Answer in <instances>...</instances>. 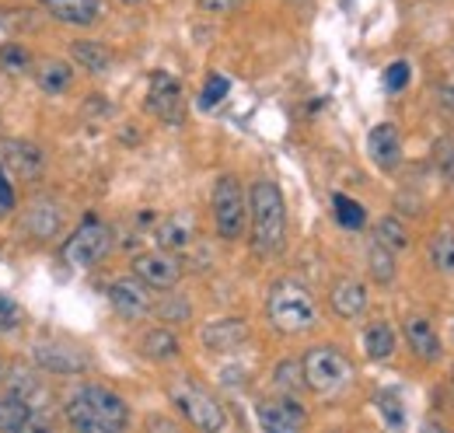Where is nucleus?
<instances>
[{"label": "nucleus", "instance_id": "obj_17", "mask_svg": "<svg viewBox=\"0 0 454 433\" xmlns=\"http://www.w3.org/2000/svg\"><path fill=\"white\" fill-rule=\"evenodd\" d=\"M39 4L59 25H74V28H88L102 18V0H39Z\"/></svg>", "mask_w": 454, "mask_h": 433}, {"label": "nucleus", "instance_id": "obj_41", "mask_svg": "<svg viewBox=\"0 0 454 433\" xmlns=\"http://www.w3.org/2000/svg\"><path fill=\"white\" fill-rule=\"evenodd\" d=\"M451 384H454V371H451Z\"/></svg>", "mask_w": 454, "mask_h": 433}, {"label": "nucleus", "instance_id": "obj_12", "mask_svg": "<svg viewBox=\"0 0 454 433\" xmlns=\"http://www.w3.org/2000/svg\"><path fill=\"white\" fill-rule=\"evenodd\" d=\"M133 276L144 279L151 290H171L182 279V266L171 252L158 248V252H144L133 259Z\"/></svg>", "mask_w": 454, "mask_h": 433}, {"label": "nucleus", "instance_id": "obj_11", "mask_svg": "<svg viewBox=\"0 0 454 433\" xmlns=\"http://www.w3.org/2000/svg\"><path fill=\"white\" fill-rule=\"evenodd\" d=\"M255 420L270 433H294L308 423V413L294 395H280V398H262L255 405Z\"/></svg>", "mask_w": 454, "mask_h": 433}, {"label": "nucleus", "instance_id": "obj_33", "mask_svg": "<svg viewBox=\"0 0 454 433\" xmlns=\"http://www.w3.org/2000/svg\"><path fill=\"white\" fill-rule=\"evenodd\" d=\"M434 164L444 178H454V137H441L434 144Z\"/></svg>", "mask_w": 454, "mask_h": 433}, {"label": "nucleus", "instance_id": "obj_1", "mask_svg": "<svg viewBox=\"0 0 454 433\" xmlns=\"http://www.w3.org/2000/svg\"><path fill=\"white\" fill-rule=\"evenodd\" d=\"M63 416L74 430L84 433H119L126 430L129 423V405L122 395H115L113 388H102V384H81L67 405H63Z\"/></svg>", "mask_w": 454, "mask_h": 433}, {"label": "nucleus", "instance_id": "obj_14", "mask_svg": "<svg viewBox=\"0 0 454 433\" xmlns=\"http://www.w3.org/2000/svg\"><path fill=\"white\" fill-rule=\"evenodd\" d=\"M248 339V322L245 319H217L200 328V342L210 353H234Z\"/></svg>", "mask_w": 454, "mask_h": 433}, {"label": "nucleus", "instance_id": "obj_4", "mask_svg": "<svg viewBox=\"0 0 454 433\" xmlns=\"http://www.w3.org/2000/svg\"><path fill=\"white\" fill-rule=\"evenodd\" d=\"M301 367H304V384L311 391H318V395H336L353 378V364L342 357L336 346H311L304 353Z\"/></svg>", "mask_w": 454, "mask_h": 433}, {"label": "nucleus", "instance_id": "obj_8", "mask_svg": "<svg viewBox=\"0 0 454 433\" xmlns=\"http://www.w3.org/2000/svg\"><path fill=\"white\" fill-rule=\"evenodd\" d=\"M147 108L168 122V126H178L185 119V91L182 84L171 77L168 70H154L151 74V88H147Z\"/></svg>", "mask_w": 454, "mask_h": 433}, {"label": "nucleus", "instance_id": "obj_42", "mask_svg": "<svg viewBox=\"0 0 454 433\" xmlns=\"http://www.w3.org/2000/svg\"><path fill=\"white\" fill-rule=\"evenodd\" d=\"M0 378H4V374H0Z\"/></svg>", "mask_w": 454, "mask_h": 433}, {"label": "nucleus", "instance_id": "obj_34", "mask_svg": "<svg viewBox=\"0 0 454 433\" xmlns=\"http://www.w3.org/2000/svg\"><path fill=\"white\" fill-rule=\"evenodd\" d=\"M18 325H21V308H18L11 297H4V294H0V335L14 332Z\"/></svg>", "mask_w": 454, "mask_h": 433}, {"label": "nucleus", "instance_id": "obj_40", "mask_svg": "<svg viewBox=\"0 0 454 433\" xmlns=\"http://www.w3.org/2000/svg\"><path fill=\"white\" fill-rule=\"evenodd\" d=\"M122 4H140V0H122Z\"/></svg>", "mask_w": 454, "mask_h": 433}, {"label": "nucleus", "instance_id": "obj_18", "mask_svg": "<svg viewBox=\"0 0 454 433\" xmlns=\"http://www.w3.org/2000/svg\"><path fill=\"white\" fill-rule=\"evenodd\" d=\"M402 332H405V342H409V350H412L419 360H427V364L441 360V339H437L434 325L427 322L423 315H409V319L402 322Z\"/></svg>", "mask_w": 454, "mask_h": 433}, {"label": "nucleus", "instance_id": "obj_30", "mask_svg": "<svg viewBox=\"0 0 454 433\" xmlns=\"http://www.w3.org/2000/svg\"><path fill=\"white\" fill-rule=\"evenodd\" d=\"M333 207H336V220H340L342 227H349V231H360V227L367 224V210H364L356 200L342 196V193L333 196Z\"/></svg>", "mask_w": 454, "mask_h": 433}, {"label": "nucleus", "instance_id": "obj_27", "mask_svg": "<svg viewBox=\"0 0 454 433\" xmlns=\"http://www.w3.org/2000/svg\"><path fill=\"white\" fill-rule=\"evenodd\" d=\"M374 241H381L392 252H402V248H409V227L398 216H381L374 227Z\"/></svg>", "mask_w": 454, "mask_h": 433}, {"label": "nucleus", "instance_id": "obj_9", "mask_svg": "<svg viewBox=\"0 0 454 433\" xmlns=\"http://www.w3.org/2000/svg\"><path fill=\"white\" fill-rule=\"evenodd\" d=\"M109 304L115 308L119 319L126 322H137V319H147L154 311V297H151V287L137 276H119L113 287H109Z\"/></svg>", "mask_w": 454, "mask_h": 433}, {"label": "nucleus", "instance_id": "obj_22", "mask_svg": "<svg viewBox=\"0 0 454 433\" xmlns=\"http://www.w3.org/2000/svg\"><path fill=\"white\" fill-rule=\"evenodd\" d=\"M140 353H144L147 360L165 364V360H175V357L182 353V342H178V335H175L171 328H151V332H144V339H140Z\"/></svg>", "mask_w": 454, "mask_h": 433}, {"label": "nucleus", "instance_id": "obj_13", "mask_svg": "<svg viewBox=\"0 0 454 433\" xmlns=\"http://www.w3.org/2000/svg\"><path fill=\"white\" fill-rule=\"evenodd\" d=\"M0 168L11 175V178H39L43 175V151L28 140H4L0 144Z\"/></svg>", "mask_w": 454, "mask_h": 433}, {"label": "nucleus", "instance_id": "obj_3", "mask_svg": "<svg viewBox=\"0 0 454 433\" xmlns=\"http://www.w3.org/2000/svg\"><path fill=\"white\" fill-rule=\"evenodd\" d=\"M266 315L270 325L284 335H301V332H311L318 325V304L311 297V290L297 279H277L270 287V297H266Z\"/></svg>", "mask_w": 454, "mask_h": 433}, {"label": "nucleus", "instance_id": "obj_10", "mask_svg": "<svg viewBox=\"0 0 454 433\" xmlns=\"http://www.w3.org/2000/svg\"><path fill=\"white\" fill-rule=\"evenodd\" d=\"M32 360L46 371V374H84L91 367V360L84 357V350L70 346V342H57V339H43L32 346Z\"/></svg>", "mask_w": 454, "mask_h": 433}, {"label": "nucleus", "instance_id": "obj_20", "mask_svg": "<svg viewBox=\"0 0 454 433\" xmlns=\"http://www.w3.org/2000/svg\"><path fill=\"white\" fill-rule=\"evenodd\" d=\"M32 427H39L35 405H32L25 395H18V391L4 395V398H0V430L18 433V430H32Z\"/></svg>", "mask_w": 454, "mask_h": 433}, {"label": "nucleus", "instance_id": "obj_31", "mask_svg": "<svg viewBox=\"0 0 454 433\" xmlns=\"http://www.w3.org/2000/svg\"><path fill=\"white\" fill-rule=\"evenodd\" d=\"M378 413L385 416V423L392 427V430H398V427H405V409H402V402H398V395H392V391H381L378 398Z\"/></svg>", "mask_w": 454, "mask_h": 433}, {"label": "nucleus", "instance_id": "obj_29", "mask_svg": "<svg viewBox=\"0 0 454 433\" xmlns=\"http://www.w3.org/2000/svg\"><path fill=\"white\" fill-rule=\"evenodd\" d=\"M273 384H277V391H284V395H297V391L304 388V367H301V360H284V364H277Z\"/></svg>", "mask_w": 454, "mask_h": 433}, {"label": "nucleus", "instance_id": "obj_16", "mask_svg": "<svg viewBox=\"0 0 454 433\" xmlns=\"http://www.w3.org/2000/svg\"><path fill=\"white\" fill-rule=\"evenodd\" d=\"M21 224H25V231H28L32 238H39V241L53 238V234L59 231V224H63L59 203L57 200H50V196H35V200L28 203V210L21 214Z\"/></svg>", "mask_w": 454, "mask_h": 433}, {"label": "nucleus", "instance_id": "obj_15", "mask_svg": "<svg viewBox=\"0 0 454 433\" xmlns=\"http://www.w3.org/2000/svg\"><path fill=\"white\" fill-rule=\"evenodd\" d=\"M367 154L381 171H395L402 164V137H398L395 122H378L367 137Z\"/></svg>", "mask_w": 454, "mask_h": 433}, {"label": "nucleus", "instance_id": "obj_36", "mask_svg": "<svg viewBox=\"0 0 454 433\" xmlns=\"http://www.w3.org/2000/svg\"><path fill=\"white\" fill-rule=\"evenodd\" d=\"M0 63H4L11 74H14V70H25V67H28V53H25L21 46H4V50H0Z\"/></svg>", "mask_w": 454, "mask_h": 433}, {"label": "nucleus", "instance_id": "obj_37", "mask_svg": "<svg viewBox=\"0 0 454 433\" xmlns=\"http://www.w3.org/2000/svg\"><path fill=\"white\" fill-rule=\"evenodd\" d=\"M14 207V185H11V175L0 168V210H11Z\"/></svg>", "mask_w": 454, "mask_h": 433}, {"label": "nucleus", "instance_id": "obj_19", "mask_svg": "<svg viewBox=\"0 0 454 433\" xmlns=\"http://www.w3.org/2000/svg\"><path fill=\"white\" fill-rule=\"evenodd\" d=\"M329 304H333V311L340 319L353 322V319H360L367 311V287L360 279H340V283H333Z\"/></svg>", "mask_w": 454, "mask_h": 433}, {"label": "nucleus", "instance_id": "obj_23", "mask_svg": "<svg viewBox=\"0 0 454 433\" xmlns=\"http://www.w3.org/2000/svg\"><path fill=\"white\" fill-rule=\"evenodd\" d=\"M70 56H74V63H77L81 70H91V74H106V70L113 67L109 46H102V43H95V39H77V43L70 46Z\"/></svg>", "mask_w": 454, "mask_h": 433}, {"label": "nucleus", "instance_id": "obj_38", "mask_svg": "<svg viewBox=\"0 0 454 433\" xmlns=\"http://www.w3.org/2000/svg\"><path fill=\"white\" fill-rule=\"evenodd\" d=\"M200 7L210 11V14H231V11L241 7V0H200Z\"/></svg>", "mask_w": 454, "mask_h": 433}, {"label": "nucleus", "instance_id": "obj_32", "mask_svg": "<svg viewBox=\"0 0 454 433\" xmlns=\"http://www.w3.org/2000/svg\"><path fill=\"white\" fill-rule=\"evenodd\" d=\"M227 91H231V81H227L224 74H210V81H207V88H203V95H200V106L217 108L227 98Z\"/></svg>", "mask_w": 454, "mask_h": 433}, {"label": "nucleus", "instance_id": "obj_35", "mask_svg": "<svg viewBox=\"0 0 454 433\" xmlns=\"http://www.w3.org/2000/svg\"><path fill=\"white\" fill-rule=\"evenodd\" d=\"M405 84H409V63L398 59V63H392V67L385 70V88H388V91H402Z\"/></svg>", "mask_w": 454, "mask_h": 433}, {"label": "nucleus", "instance_id": "obj_39", "mask_svg": "<svg viewBox=\"0 0 454 433\" xmlns=\"http://www.w3.org/2000/svg\"><path fill=\"white\" fill-rule=\"evenodd\" d=\"M437 102H441V108L454 112V81H444V84L437 88Z\"/></svg>", "mask_w": 454, "mask_h": 433}, {"label": "nucleus", "instance_id": "obj_2", "mask_svg": "<svg viewBox=\"0 0 454 433\" xmlns=\"http://www.w3.org/2000/svg\"><path fill=\"white\" fill-rule=\"evenodd\" d=\"M248 216H252V245L259 256H280L286 245V203L277 182L259 178L248 189Z\"/></svg>", "mask_w": 454, "mask_h": 433}, {"label": "nucleus", "instance_id": "obj_24", "mask_svg": "<svg viewBox=\"0 0 454 433\" xmlns=\"http://www.w3.org/2000/svg\"><path fill=\"white\" fill-rule=\"evenodd\" d=\"M364 353L371 360H388L395 353V328L388 322H371L364 328Z\"/></svg>", "mask_w": 454, "mask_h": 433}, {"label": "nucleus", "instance_id": "obj_6", "mask_svg": "<svg viewBox=\"0 0 454 433\" xmlns=\"http://www.w3.org/2000/svg\"><path fill=\"white\" fill-rule=\"evenodd\" d=\"M171 405L196 427V430H224L227 427V416H224V405L200 384L192 381H178L171 384Z\"/></svg>", "mask_w": 454, "mask_h": 433}, {"label": "nucleus", "instance_id": "obj_5", "mask_svg": "<svg viewBox=\"0 0 454 433\" xmlns=\"http://www.w3.org/2000/svg\"><path fill=\"white\" fill-rule=\"evenodd\" d=\"M109 248H113V231L98 216H84L63 245V263L74 270H91L109 256Z\"/></svg>", "mask_w": 454, "mask_h": 433}, {"label": "nucleus", "instance_id": "obj_21", "mask_svg": "<svg viewBox=\"0 0 454 433\" xmlns=\"http://www.w3.org/2000/svg\"><path fill=\"white\" fill-rule=\"evenodd\" d=\"M192 238H196V227H192L189 216H182V214L161 220L158 231H154V241H158V248H165V252H182V248H189Z\"/></svg>", "mask_w": 454, "mask_h": 433}, {"label": "nucleus", "instance_id": "obj_26", "mask_svg": "<svg viewBox=\"0 0 454 433\" xmlns=\"http://www.w3.org/2000/svg\"><path fill=\"white\" fill-rule=\"evenodd\" d=\"M367 270L374 276V283L388 287L395 279V252L385 248L381 241H371V248H367Z\"/></svg>", "mask_w": 454, "mask_h": 433}, {"label": "nucleus", "instance_id": "obj_7", "mask_svg": "<svg viewBox=\"0 0 454 433\" xmlns=\"http://www.w3.org/2000/svg\"><path fill=\"white\" fill-rule=\"evenodd\" d=\"M214 224L224 241H238L248 224V200L234 175H221L214 185Z\"/></svg>", "mask_w": 454, "mask_h": 433}, {"label": "nucleus", "instance_id": "obj_25", "mask_svg": "<svg viewBox=\"0 0 454 433\" xmlns=\"http://www.w3.org/2000/svg\"><path fill=\"white\" fill-rule=\"evenodd\" d=\"M70 81H74V70H70V63H63V59H46V63L39 67V88H43L46 95H63V91L70 88Z\"/></svg>", "mask_w": 454, "mask_h": 433}, {"label": "nucleus", "instance_id": "obj_28", "mask_svg": "<svg viewBox=\"0 0 454 433\" xmlns=\"http://www.w3.org/2000/svg\"><path fill=\"white\" fill-rule=\"evenodd\" d=\"M430 263L437 272L454 276V231H437L430 238Z\"/></svg>", "mask_w": 454, "mask_h": 433}]
</instances>
